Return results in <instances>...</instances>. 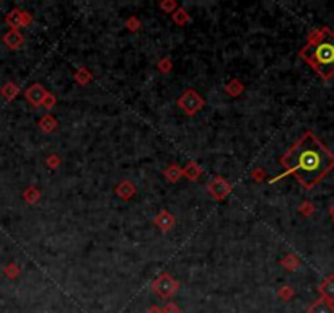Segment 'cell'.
<instances>
[{
  "instance_id": "4316f807",
  "label": "cell",
  "mask_w": 334,
  "mask_h": 313,
  "mask_svg": "<svg viewBox=\"0 0 334 313\" xmlns=\"http://www.w3.org/2000/svg\"><path fill=\"white\" fill-rule=\"evenodd\" d=\"M46 165L51 170H55V168H59L60 167V157L59 155H55V153H52V155H49L47 158H46Z\"/></svg>"
},
{
  "instance_id": "5b68a950",
  "label": "cell",
  "mask_w": 334,
  "mask_h": 313,
  "mask_svg": "<svg viewBox=\"0 0 334 313\" xmlns=\"http://www.w3.org/2000/svg\"><path fill=\"white\" fill-rule=\"evenodd\" d=\"M207 191L209 194L212 196L214 199L217 201H224L227 196H230L232 193V185L228 183L224 176H214L212 180H210L209 186H207Z\"/></svg>"
},
{
  "instance_id": "484cf974",
  "label": "cell",
  "mask_w": 334,
  "mask_h": 313,
  "mask_svg": "<svg viewBox=\"0 0 334 313\" xmlns=\"http://www.w3.org/2000/svg\"><path fill=\"white\" fill-rule=\"evenodd\" d=\"M282 266L287 268V269H295L297 266H299V261H297V258L294 255H287L282 260Z\"/></svg>"
},
{
  "instance_id": "8992f818",
  "label": "cell",
  "mask_w": 334,
  "mask_h": 313,
  "mask_svg": "<svg viewBox=\"0 0 334 313\" xmlns=\"http://www.w3.org/2000/svg\"><path fill=\"white\" fill-rule=\"evenodd\" d=\"M5 23L8 24L10 29L24 28V26H29V24L33 23V16L24 10L13 8L11 11H8L7 16H5Z\"/></svg>"
},
{
  "instance_id": "d6986e66",
  "label": "cell",
  "mask_w": 334,
  "mask_h": 313,
  "mask_svg": "<svg viewBox=\"0 0 334 313\" xmlns=\"http://www.w3.org/2000/svg\"><path fill=\"white\" fill-rule=\"evenodd\" d=\"M23 199L28 202V204H36L41 199V191L36 186H28L23 191Z\"/></svg>"
},
{
  "instance_id": "52a82bcc",
  "label": "cell",
  "mask_w": 334,
  "mask_h": 313,
  "mask_svg": "<svg viewBox=\"0 0 334 313\" xmlns=\"http://www.w3.org/2000/svg\"><path fill=\"white\" fill-rule=\"evenodd\" d=\"M46 95H47V91L41 83L29 85V87L26 88V91H24V98H26V101L31 103L33 106H41V103H42V100H44Z\"/></svg>"
},
{
  "instance_id": "3957f363",
  "label": "cell",
  "mask_w": 334,
  "mask_h": 313,
  "mask_svg": "<svg viewBox=\"0 0 334 313\" xmlns=\"http://www.w3.org/2000/svg\"><path fill=\"white\" fill-rule=\"evenodd\" d=\"M176 103L184 111V114H188V116H196L204 106H206V100H204L196 90H191V88L183 91V95L178 98Z\"/></svg>"
},
{
  "instance_id": "ba28073f",
  "label": "cell",
  "mask_w": 334,
  "mask_h": 313,
  "mask_svg": "<svg viewBox=\"0 0 334 313\" xmlns=\"http://www.w3.org/2000/svg\"><path fill=\"white\" fill-rule=\"evenodd\" d=\"M153 224H155L162 232H170L173 227H175L176 219L168 211H160L157 216L153 217Z\"/></svg>"
},
{
  "instance_id": "44dd1931",
  "label": "cell",
  "mask_w": 334,
  "mask_h": 313,
  "mask_svg": "<svg viewBox=\"0 0 334 313\" xmlns=\"http://www.w3.org/2000/svg\"><path fill=\"white\" fill-rule=\"evenodd\" d=\"M3 274L7 276L8 279H16L20 276V266L16 263H8L7 266L3 268Z\"/></svg>"
},
{
  "instance_id": "e0dca14e",
  "label": "cell",
  "mask_w": 334,
  "mask_h": 313,
  "mask_svg": "<svg viewBox=\"0 0 334 313\" xmlns=\"http://www.w3.org/2000/svg\"><path fill=\"white\" fill-rule=\"evenodd\" d=\"M225 91H227V95L237 98L245 91V85L241 83L238 78H232V80L225 85Z\"/></svg>"
},
{
  "instance_id": "2e32d148",
  "label": "cell",
  "mask_w": 334,
  "mask_h": 313,
  "mask_svg": "<svg viewBox=\"0 0 334 313\" xmlns=\"http://www.w3.org/2000/svg\"><path fill=\"white\" fill-rule=\"evenodd\" d=\"M163 175L170 183H178L179 178L183 176V168L176 163H171L170 167H166V170L163 171Z\"/></svg>"
},
{
  "instance_id": "7c38bea8",
  "label": "cell",
  "mask_w": 334,
  "mask_h": 313,
  "mask_svg": "<svg viewBox=\"0 0 334 313\" xmlns=\"http://www.w3.org/2000/svg\"><path fill=\"white\" fill-rule=\"evenodd\" d=\"M318 291L323 299L330 300V302H334V276H330V278H326L323 282H321Z\"/></svg>"
},
{
  "instance_id": "7402d4cb",
  "label": "cell",
  "mask_w": 334,
  "mask_h": 313,
  "mask_svg": "<svg viewBox=\"0 0 334 313\" xmlns=\"http://www.w3.org/2000/svg\"><path fill=\"white\" fill-rule=\"evenodd\" d=\"M140 26H142V23H140V20L137 16H129L127 20H126V28L129 29V31H137V29H140Z\"/></svg>"
},
{
  "instance_id": "9a60e30c",
  "label": "cell",
  "mask_w": 334,
  "mask_h": 313,
  "mask_svg": "<svg viewBox=\"0 0 334 313\" xmlns=\"http://www.w3.org/2000/svg\"><path fill=\"white\" fill-rule=\"evenodd\" d=\"M0 93L5 98L7 101H11L15 100V98L20 95V88H18V85L13 83V82H7L2 85V88H0Z\"/></svg>"
},
{
  "instance_id": "6da1fadb",
  "label": "cell",
  "mask_w": 334,
  "mask_h": 313,
  "mask_svg": "<svg viewBox=\"0 0 334 313\" xmlns=\"http://www.w3.org/2000/svg\"><path fill=\"white\" fill-rule=\"evenodd\" d=\"M281 165L303 188L312 189L334 168V153L308 131L284 153Z\"/></svg>"
},
{
  "instance_id": "d4e9b609",
  "label": "cell",
  "mask_w": 334,
  "mask_h": 313,
  "mask_svg": "<svg viewBox=\"0 0 334 313\" xmlns=\"http://www.w3.org/2000/svg\"><path fill=\"white\" fill-rule=\"evenodd\" d=\"M160 8L166 11V13H173L178 8V3L175 0H163V2H160Z\"/></svg>"
},
{
  "instance_id": "ac0fdd59",
  "label": "cell",
  "mask_w": 334,
  "mask_h": 313,
  "mask_svg": "<svg viewBox=\"0 0 334 313\" xmlns=\"http://www.w3.org/2000/svg\"><path fill=\"white\" fill-rule=\"evenodd\" d=\"M171 18H173V21L178 24V26H184V24H188L191 21L189 13L186 11V8H183V7H178L175 11H173Z\"/></svg>"
},
{
  "instance_id": "f1b7e54d",
  "label": "cell",
  "mask_w": 334,
  "mask_h": 313,
  "mask_svg": "<svg viewBox=\"0 0 334 313\" xmlns=\"http://www.w3.org/2000/svg\"><path fill=\"white\" fill-rule=\"evenodd\" d=\"M162 313H181V309L175 302H168L162 309Z\"/></svg>"
},
{
  "instance_id": "1f68e13d",
  "label": "cell",
  "mask_w": 334,
  "mask_h": 313,
  "mask_svg": "<svg viewBox=\"0 0 334 313\" xmlns=\"http://www.w3.org/2000/svg\"><path fill=\"white\" fill-rule=\"evenodd\" d=\"M330 214H331V217L334 219V206L331 207V211H330Z\"/></svg>"
},
{
  "instance_id": "30bf717a",
  "label": "cell",
  "mask_w": 334,
  "mask_h": 313,
  "mask_svg": "<svg viewBox=\"0 0 334 313\" xmlns=\"http://www.w3.org/2000/svg\"><path fill=\"white\" fill-rule=\"evenodd\" d=\"M2 41L5 42V46H7V47H10V49H18V47L23 44L24 38H23V34L18 31V29H10L8 33L3 34Z\"/></svg>"
},
{
  "instance_id": "277c9868",
  "label": "cell",
  "mask_w": 334,
  "mask_h": 313,
  "mask_svg": "<svg viewBox=\"0 0 334 313\" xmlns=\"http://www.w3.org/2000/svg\"><path fill=\"white\" fill-rule=\"evenodd\" d=\"M179 289V282L168 273H162L158 278L152 282V291L158 294L162 299H170Z\"/></svg>"
},
{
  "instance_id": "83f0119b",
  "label": "cell",
  "mask_w": 334,
  "mask_h": 313,
  "mask_svg": "<svg viewBox=\"0 0 334 313\" xmlns=\"http://www.w3.org/2000/svg\"><path fill=\"white\" fill-rule=\"evenodd\" d=\"M277 296H279V299H282V300H290L292 299V296H294V291L290 289L289 286H284V287H281L279 289V292H277Z\"/></svg>"
},
{
  "instance_id": "f546056e",
  "label": "cell",
  "mask_w": 334,
  "mask_h": 313,
  "mask_svg": "<svg viewBox=\"0 0 334 313\" xmlns=\"http://www.w3.org/2000/svg\"><path fill=\"white\" fill-rule=\"evenodd\" d=\"M264 176H266V173H264V170L263 168H256V170H253V173H251V178L255 181H258V183H261L263 180H264Z\"/></svg>"
},
{
  "instance_id": "9c48e42d",
  "label": "cell",
  "mask_w": 334,
  "mask_h": 313,
  "mask_svg": "<svg viewBox=\"0 0 334 313\" xmlns=\"http://www.w3.org/2000/svg\"><path fill=\"white\" fill-rule=\"evenodd\" d=\"M116 194H117V198L119 199H122V201H129V199H132L134 196H135V193H137V188H135V185L132 181H129V180H122V181H119V185L116 186Z\"/></svg>"
},
{
  "instance_id": "4dcf8cb0",
  "label": "cell",
  "mask_w": 334,
  "mask_h": 313,
  "mask_svg": "<svg viewBox=\"0 0 334 313\" xmlns=\"http://www.w3.org/2000/svg\"><path fill=\"white\" fill-rule=\"evenodd\" d=\"M147 313H162V309H160V307H157V305H152L150 309L147 310Z\"/></svg>"
},
{
  "instance_id": "5bb4252c",
  "label": "cell",
  "mask_w": 334,
  "mask_h": 313,
  "mask_svg": "<svg viewBox=\"0 0 334 313\" xmlns=\"http://www.w3.org/2000/svg\"><path fill=\"white\" fill-rule=\"evenodd\" d=\"M38 126H39V129L42 132H46V134H49V132H54L55 129H57V119L54 118L52 114H44L42 118L39 119V122H38Z\"/></svg>"
},
{
  "instance_id": "cb8c5ba5",
  "label": "cell",
  "mask_w": 334,
  "mask_h": 313,
  "mask_svg": "<svg viewBox=\"0 0 334 313\" xmlns=\"http://www.w3.org/2000/svg\"><path fill=\"white\" fill-rule=\"evenodd\" d=\"M171 69H173L171 59L163 57V59H160V60H158V70L162 72V73H168V72H171Z\"/></svg>"
},
{
  "instance_id": "4fadbf2b",
  "label": "cell",
  "mask_w": 334,
  "mask_h": 313,
  "mask_svg": "<svg viewBox=\"0 0 334 313\" xmlns=\"http://www.w3.org/2000/svg\"><path fill=\"white\" fill-rule=\"evenodd\" d=\"M202 168L199 167V165H197L196 162H188L186 163V167L183 168V176H186L189 181H197L199 180V176L202 175Z\"/></svg>"
},
{
  "instance_id": "8fae6325",
  "label": "cell",
  "mask_w": 334,
  "mask_h": 313,
  "mask_svg": "<svg viewBox=\"0 0 334 313\" xmlns=\"http://www.w3.org/2000/svg\"><path fill=\"white\" fill-rule=\"evenodd\" d=\"M307 313H334V304L321 297L308 307Z\"/></svg>"
},
{
  "instance_id": "7a4b0ae2",
  "label": "cell",
  "mask_w": 334,
  "mask_h": 313,
  "mask_svg": "<svg viewBox=\"0 0 334 313\" xmlns=\"http://www.w3.org/2000/svg\"><path fill=\"white\" fill-rule=\"evenodd\" d=\"M300 57L323 80H330L334 75V33L326 26L315 29L300 49Z\"/></svg>"
},
{
  "instance_id": "603a6c76",
  "label": "cell",
  "mask_w": 334,
  "mask_h": 313,
  "mask_svg": "<svg viewBox=\"0 0 334 313\" xmlns=\"http://www.w3.org/2000/svg\"><path fill=\"white\" fill-rule=\"evenodd\" d=\"M55 101H57V98H55V95L47 93V95L44 96V100H42L41 106L44 108V109H47V111H51V109L55 106Z\"/></svg>"
},
{
  "instance_id": "ffe728a7",
  "label": "cell",
  "mask_w": 334,
  "mask_h": 313,
  "mask_svg": "<svg viewBox=\"0 0 334 313\" xmlns=\"http://www.w3.org/2000/svg\"><path fill=\"white\" fill-rule=\"evenodd\" d=\"M73 78H75V82L80 83V85H88V82L93 78V75H91V72L86 69V67H78V70L73 73Z\"/></svg>"
}]
</instances>
